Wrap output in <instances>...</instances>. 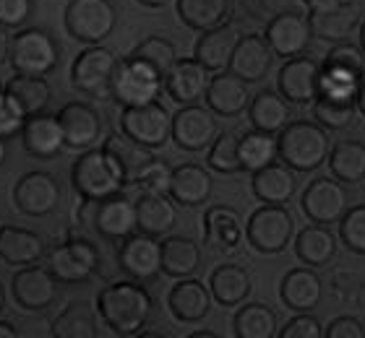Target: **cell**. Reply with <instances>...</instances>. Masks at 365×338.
Here are the masks:
<instances>
[{
    "label": "cell",
    "instance_id": "23",
    "mask_svg": "<svg viewBox=\"0 0 365 338\" xmlns=\"http://www.w3.org/2000/svg\"><path fill=\"white\" fill-rule=\"evenodd\" d=\"M58 120L63 125L66 146L68 149H91L102 138V115L86 102H68L61 107Z\"/></svg>",
    "mask_w": 365,
    "mask_h": 338
},
{
    "label": "cell",
    "instance_id": "12",
    "mask_svg": "<svg viewBox=\"0 0 365 338\" xmlns=\"http://www.w3.org/2000/svg\"><path fill=\"white\" fill-rule=\"evenodd\" d=\"M220 128H217V117L209 107L198 105H182L173 115V133L170 141H175L178 149L182 151H204L212 146Z\"/></svg>",
    "mask_w": 365,
    "mask_h": 338
},
{
    "label": "cell",
    "instance_id": "48",
    "mask_svg": "<svg viewBox=\"0 0 365 338\" xmlns=\"http://www.w3.org/2000/svg\"><path fill=\"white\" fill-rule=\"evenodd\" d=\"M339 240L350 253L365 255V206H352L339 218Z\"/></svg>",
    "mask_w": 365,
    "mask_h": 338
},
{
    "label": "cell",
    "instance_id": "15",
    "mask_svg": "<svg viewBox=\"0 0 365 338\" xmlns=\"http://www.w3.org/2000/svg\"><path fill=\"white\" fill-rule=\"evenodd\" d=\"M277 91L289 105H313L321 97V65L311 58H287L277 75Z\"/></svg>",
    "mask_w": 365,
    "mask_h": 338
},
{
    "label": "cell",
    "instance_id": "45",
    "mask_svg": "<svg viewBox=\"0 0 365 338\" xmlns=\"http://www.w3.org/2000/svg\"><path fill=\"white\" fill-rule=\"evenodd\" d=\"M355 99H336V97H324L321 94L313 102V117L321 128L327 130H342L347 128L355 117Z\"/></svg>",
    "mask_w": 365,
    "mask_h": 338
},
{
    "label": "cell",
    "instance_id": "41",
    "mask_svg": "<svg viewBox=\"0 0 365 338\" xmlns=\"http://www.w3.org/2000/svg\"><path fill=\"white\" fill-rule=\"evenodd\" d=\"M6 94L21 107L24 115H37L50 105L53 89H50V83L45 81V75L16 73V78H11V81L6 83Z\"/></svg>",
    "mask_w": 365,
    "mask_h": 338
},
{
    "label": "cell",
    "instance_id": "40",
    "mask_svg": "<svg viewBox=\"0 0 365 338\" xmlns=\"http://www.w3.org/2000/svg\"><path fill=\"white\" fill-rule=\"evenodd\" d=\"M329 169L342 185H358L365 180V143L339 141L329 151Z\"/></svg>",
    "mask_w": 365,
    "mask_h": 338
},
{
    "label": "cell",
    "instance_id": "31",
    "mask_svg": "<svg viewBox=\"0 0 365 338\" xmlns=\"http://www.w3.org/2000/svg\"><path fill=\"white\" fill-rule=\"evenodd\" d=\"M251 273L235 263L217 265L209 276V292L212 300L222 307H237L251 297Z\"/></svg>",
    "mask_w": 365,
    "mask_h": 338
},
{
    "label": "cell",
    "instance_id": "6",
    "mask_svg": "<svg viewBox=\"0 0 365 338\" xmlns=\"http://www.w3.org/2000/svg\"><path fill=\"white\" fill-rule=\"evenodd\" d=\"M63 21H66V31L76 42L99 45L113 34L118 11L113 0H68Z\"/></svg>",
    "mask_w": 365,
    "mask_h": 338
},
{
    "label": "cell",
    "instance_id": "2",
    "mask_svg": "<svg viewBox=\"0 0 365 338\" xmlns=\"http://www.w3.org/2000/svg\"><path fill=\"white\" fill-rule=\"evenodd\" d=\"M277 143H279V159L292 172L319 169L331 151L329 130L308 120H292L287 128L277 133Z\"/></svg>",
    "mask_w": 365,
    "mask_h": 338
},
{
    "label": "cell",
    "instance_id": "8",
    "mask_svg": "<svg viewBox=\"0 0 365 338\" xmlns=\"http://www.w3.org/2000/svg\"><path fill=\"white\" fill-rule=\"evenodd\" d=\"M118 55L102 45H89L76 55L71 65V83L73 89L86 97H110L113 75L118 70Z\"/></svg>",
    "mask_w": 365,
    "mask_h": 338
},
{
    "label": "cell",
    "instance_id": "51",
    "mask_svg": "<svg viewBox=\"0 0 365 338\" xmlns=\"http://www.w3.org/2000/svg\"><path fill=\"white\" fill-rule=\"evenodd\" d=\"M34 14V0H0V26L21 29Z\"/></svg>",
    "mask_w": 365,
    "mask_h": 338
},
{
    "label": "cell",
    "instance_id": "20",
    "mask_svg": "<svg viewBox=\"0 0 365 338\" xmlns=\"http://www.w3.org/2000/svg\"><path fill=\"white\" fill-rule=\"evenodd\" d=\"M274 58L269 42L261 34H240L232 58H230L227 70L232 75H237L245 83H259L269 75L274 65Z\"/></svg>",
    "mask_w": 365,
    "mask_h": 338
},
{
    "label": "cell",
    "instance_id": "28",
    "mask_svg": "<svg viewBox=\"0 0 365 338\" xmlns=\"http://www.w3.org/2000/svg\"><path fill=\"white\" fill-rule=\"evenodd\" d=\"M45 240L31 229L21 226H0V260L6 265H31L45 258Z\"/></svg>",
    "mask_w": 365,
    "mask_h": 338
},
{
    "label": "cell",
    "instance_id": "13",
    "mask_svg": "<svg viewBox=\"0 0 365 338\" xmlns=\"http://www.w3.org/2000/svg\"><path fill=\"white\" fill-rule=\"evenodd\" d=\"M11 292L16 305L26 312H45L58 300V278L50 273V268L42 265H24L11 278Z\"/></svg>",
    "mask_w": 365,
    "mask_h": 338
},
{
    "label": "cell",
    "instance_id": "34",
    "mask_svg": "<svg viewBox=\"0 0 365 338\" xmlns=\"http://www.w3.org/2000/svg\"><path fill=\"white\" fill-rule=\"evenodd\" d=\"M136 221L138 232L165 237L173 232L178 221L175 201L170 196H160V193H141V198L136 201Z\"/></svg>",
    "mask_w": 365,
    "mask_h": 338
},
{
    "label": "cell",
    "instance_id": "1",
    "mask_svg": "<svg viewBox=\"0 0 365 338\" xmlns=\"http://www.w3.org/2000/svg\"><path fill=\"white\" fill-rule=\"evenodd\" d=\"M154 302L141 281H115L97 294V312L118 336H138L152 317Z\"/></svg>",
    "mask_w": 365,
    "mask_h": 338
},
{
    "label": "cell",
    "instance_id": "3",
    "mask_svg": "<svg viewBox=\"0 0 365 338\" xmlns=\"http://www.w3.org/2000/svg\"><path fill=\"white\" fill-rule=\"evenodd\" d=\"M71 182L84 201H105L118 196L125 188V177L118 169L115 159L105 149H84V154L73 162Z\"/></svg>",
    "mask_w": 365,
    "mask_h": 338
},
{
    "label": "cell",
    "instance_id": "61",
    "mask_svg": "<svg viewBox=\"0 0 365 338\" xmlns=\"http://www.w3.org/2000/svg\"><path fill=\"white\" fill-rule=\"evenodd\" d=\"M360 47H363L365 53V21H360Z\"/></svg>",
    "mask_w": 365,
    "mask_h": 338
},
{
    "label": "cell",
    "instance_id": "29",
    "mask_svg": "<svg viewBox=\"0 0 365 338\" xmlns=\"http://www.w3.org/2000/svg\"><path fill=\"white\" fill-rule=\"evenodd\" d=\"M214 190L212 174L198 164H180L173 169V180H170V198L185 208H198L209 203Z\"/></svg>",
    "mask_w": 365,
    "mask_h": 338
},
{
    "label": "cell",
    "instance_id": "57",
    "mask_svg": "<svg viewBox=\"0 0 365 338\" xmlns=\"http://www.w3.org/2000/svg\"><path fill=\"white\" fill-rule=\"evenodd\" d=\"M141 6H146V8H165L170 3V0H138Z\"/></svg>",
    "mask_w": 365,
    "mask_h": 338
},
{
    "label": "cell",
    "instance_id": "52",
    "mask_svg": "<svg viewBox=\"0 0 365 338\" xmlns=\"http://www.w3.org/2000/svg\"><path fill=\"white\" fill-rule=\"evenodd\" d=\"M324 331H321V323L308 312H300L289 320L284 328L279 331V338H321Z\"/></svg>",
    "mask_w": 365,
    "mask_h": 338
},
{
    "label": "cell",
    "instance_id": "35",
    "mask_svg": "<svg viewBox=\"0 0 365 338\" xmlns=\"http://www.w3.org/2000/svg\"><path fill=\"white\" fill-rule=\"evenodd\" d=\"M295 255L303 265L321 268L334 260L336 237L324 224H311L295 234Z\"/></svg>",
    "mask_w": 365,
    "mask_h": 338
},
{
    "label": "cell",
    "instance_id": "59",
    "mask_svg": "<svg viewBox=\"0 0 365 338\" xmlns=\"http://www.w3.org/2000/svg\"><path fill=\"white\" fill-rule=\"evenodd\" d=\"M190 338H220L214 331H196V333H190Z\"/></svg>",
    "mask_w": 365,
    "mask_h": 338
},
{
    "label": "cell",
    "instance_id": "58",
    "mask_svg": "<svg viewBox=\"0 0 365 338\" xmlns=\"http://www.w3.org/2000/svg\"><path fill=\"white\" fill-rule=\"evenodd\" d=\"M308 8H324V6H331V3H336V0H303Z\"/></svg>",
    "mask_w": 365,
    "mask_h": 338
},
{
    "label": "cell",
    "instance_id": "16",
    "mask_svg": "<svg viewBox=\"0 0 365 338\" xmlns=\"http://www.w3.org/2000/svg\"><path fill=\"white\" fill-rule=\"evenodd\" d=\"M303 213L311 218L313 224H339L344 211L350 208L347 193H344L342 182L331 180V177H316V180L303 190Z\"/></svg>",
    "mask_w": 365,
    "mask_h": 338
},
{
    "label": "cell",
    "instance_id": "42",
    "mask_svg": "<svg viewBox=\"0 0 365 338\" xmlns=\"http://www.w3.org/2000/svg\"><path fill=\"white\" fill-rule=\"evenodd\" d=\"M232 328L237 338H274L277 336V315L264 302H248L237 307L232 317Z\"/></svg>",
    "mask_w": 365,
    "mask_h": 338
},
{
    "label": "cell",
    "instance_id": "60",
    "mask_svg": "<svg viewBox=\"0 0 365 338\" xmlns=\"http://www.w3.org/2000/svg\"><path fill=\"white\" fill-rule=\"evenodd\" d=\"M6 154H8V149H6V138H0V167L6 164Z\"/></svg>",
    "mask_w": 365,
    "mask_h": 338
},
{
    "label": "cell",
    "instance_id": "30",
    "mask_svg": "<svg viewBox=\"0 0 365 338\" xmlns=\"http://www.w3.org/2000/svg\"><path fill=\"white\" fill-rule=\"evenodd\" d=\"M251 190L253 196L261 203H274V206H284L292 201L297 190L295 174L284 162H272V164L261 167L259 172H253L251 177Z\"/></svg>",
    "mask_w": 365,
    "mask_h": 338
},
{
    "label": "cell",
    "instance_id": "10",
    "mask_svg": "<svg viewBox=\"0 0 365 338\" xmlns=\"http://www.w3.org/2000/svg\"><path fill=\"white\" fill-rule=\"evenodd\" d=\"M120 130L133 141L149 146V149H160L170 141L173 115L160 102H149V105L141 107H123Z\"/></svg>",
    "mask_w": 365,
    "mask_h": 338
},
{
    "label": "cell",
    "instance_id": "43",
    "mask_svg": "<svg viewBox=\"0 0 365 338\" xmlns=\"http://www.w3.org/2000/svg\"><path fill=\"white\" fill-rule=\"evenodd\" d=\"M55 338H97V317L89 305L73 302L55 317L53 323Z\"/></svg>",
    "mask_w": 365,
    "mask_h": 338
},
{
    "label": "cell",
    "instance_id": "46",
    "mask_svg": "<svg viewBox=\"0 0 365 338\" xmlns=\"http://www.w3.org/2000/svg\"><path fill=\"white\" fill-rule=\"evenodd\" d=\"M130 58H136V60L146 63V65L154 68V70L165 78L170 68L175 65L178 50H175V45H173L170 39H165V37H146L144 42H141V45L130 53Z\"/></svg>",
    "mask_w": 365,
    "mask_h": 338
},
{
    "label": "cell",
    "instance_id": "25",
    "mask_svg": "<svg viewBox=\"0 0 365 338\" xmlns=\"http://www.w3.org/2000/svg\"><path fill=\"white\" fill-rule=\"evenodd\" d=\"M168 307L178 323H201L212 310V292L198 278H180L168 294Z\"/></svg>",
    "mask_w": 365,
    "mask_h": 338
},
{
    "label": "cell",
    "instance_id": "44",
    "mask_svg": "<svg viewBox=\"0 0 365 338\" xmlns=\"http://www.w3.org/2000/svg\"><path fill=\"white\" fill-rule=\"evenodd\" d=\"M324 70L334 75H342V78H350V81H360L365 75V53L363 47L347 45V42H339L336 47H331L324 60Z\"/></svg>",
    "mask_w": 365,
    "mask_h": 338
},
{
    "label": "cell",
    "instance_id": "36",
    "mask_svg": "<svg viewBox=\"0 0 365 338\" xmlns=\"http://www.w3.org/2000/svg\"><path fill=\"white\" fill-rule=\"evenodd\" d=\"M180 21L193 31H206L230 21L232 3L230 0H175Z\"/></svg>",
    "mask_w": 365,
    "mask_h": 338
},
{
    "label": "cell",
    "instance_id": "14",
    "mask_svg": "<svg viewBox=\"0 0 365 338\" xmlns=\"http://www.w3.org/2000/svg\"><path fill=\"white\" fill-rule=\"evenodd\" d=\"M118 263L120 270L133 281H154L162 273V242L157 237L144 232H133L125 237L118 250Z\"/></svg>",
    "mask_w": 365,
    "mask_h": 338
},
{
    "label": "cell",
    "instance_id": "27",
    "mask_svg": "<svg viewBox=\"0 0 365 338\" xmlns=\"http://www.w3.org/2000/svg\"><path fill=\"white\" fill-rule=\"evenodd\" d=\"M321 294H324L321 278L311 265L287 270L279 284L282 302L292 312H311V310H316L321 305Z\"/></svg>",
    "mask_w": 365,
    "mask_h": 338
},
{
    "label": "cell",
    "instance_id": "7",
    "mask_svg": "<svg viewBox=\"0 0 365 338\" xmlns=\"http://www.w3.org/2000/svg\"><path fill=\"white\" fill-rule=\"evenodd\" d=\"M245 237L251 242V248L264 255H277L287 248L295 237V218L284 206L264 203L256 208L245 224Z\"/></svg>",
    "mask_w": 365,
    "mask_h": 338
},
{
    "label": "cell",
    "instance_id": "53",
    "mask_svg": "<svg viewBox=\"0 0 365 338\" xmlns=\"http://www.w3.org/2000/svg\"><path fill=\"white\" fill-rule=\"evenodd\" d=\"M324 338H365V328L358 317L344 315V317H336V320H331V323L327 325Z\"/></svg>",
    "mask_w": 365,
    "mask_h": 338
},
{
    "label": "cell",
    "instance_id": "22",
    "mask_svg": "<svg viewBox=\"0 0 365 338\" xmlns=\"http://www.w3.org/2000/svg\"><path fill=\"white\" fill-rule=\"evenodd\" d=\"M21 146L37 159H55L66 149V135L58 115H26L21 128Z\"/></svg>",
    "mask_w": 365,
    "mask_h": 338
},
{
    "label": "cell",
    "instance_id": "24",
    "mask_svg": "<svg viewBox=\"0 0 365 338\" xmlns=\"http://www.w3.org/2000/svg\"><path fill=\"white\" fill-rule=\"evenodd\" d=\"M204 99L206 107L217 117H237L251 105V91H248V83L240 81L237 75H232L230 70H220L212 75Z\"/></svg>",
    "mask_w": 365,
    "mask_h": 338
},
{
    "label": "cell",
    "instance_id": "19",
    "mask_svg": "<svg viewBox=\"0 0 365 338\" xmlns=\"http://www.w3.org/2000/svg\"><path fill=\"white\" fill-rule=\"evenodd\" d=\"M308 21H311L313 37L339 45V42H347V37L358 29L363 16H360V6L355 0H336L331 6L311 8Z\"/></svg>",
    "mask_w": 365,
    "mask_h": 338
},
{
    "label": "cell",
    "instance_id": "47",
    "mask_svg": "<svg viewBox=\"0 0 365 338\" xmlns=\"http://www.w3.org/2000/svg\"><path fill=\"white\" fill-rule=\"evenodd\" d=\"M237 141H240V135L227 130V133H217V138L212 141L209 146V167H212L214 172L220 174H235V172H243L240 169V154H237Z\"/></svg>",
    "mask_w": 365,
    "mask_h": 338
},
{
    "label": "cell",
    "instance_id": "62",
    "mask_svg": "<svg viewBox=\"0 0 365 338\" xmlns=\"http://www.w3.org/2000/svg\"><path fill=\"white\" fill-rule=\"evenodd\" d=\"M6 307V292H3V284H0V312Z\"/></svg>",
    "mask_w": 365,
    "mask_h": 338
},
{
    "label": "cell",
    "instance_id": "63",
    "mask_svg": "<svg viewBox=\"0 0 365 338\" xmlns=\"http://www.w3.org/2000/svg\"><path fill=\"white\" fill-rule=\"evenodd\" d=\"M0 91H3V86H0Z\"/></svg>",
    "mask_w": 365,
    "mask_h": 338
},
{
    "label": "cell",
    "instance_id": "56",
    "mask_svg": "<svg viewBox=\"0 0 365 338\" xmlns=\"http://www.w3.org/2000/svg\"><path fill=\"white\" fill-rule=\"evenodd\" d=\"M355 107H358V112L365 117V83L358 86V94H355Z\"/></svg>",
    "mask_w": 365,
    "mask_h": 338
},
{
    "label": "cell",
    "instance_id": "33",
    "mask_svg": "<svg viewBox=\"0 0 365 338\" xmlns=\"http://www.w3.org/2000/svg\"><path fill=\"white\" fill-rule=\"evenodd\" d=\"M102 149H105L107 154L115 159L118 169H120L123 177H125V185H133L138 174L144 172L146 167L154 162L152 149H149V146H144V143L133 141V138H128L125 133L107 135V141H105V146H102Z\"/></svg>",
    "mask_w": 365,
    "mask_h": 338
},
{
    "label": "cell",
    "instance_id": "11",
    "mask_svg": "<svg viewBox=\"0 0 365 338\" xmlns=\"http://www.w3.org/2000/svg\"><path fill=\"white\" fill-rule=\"evenodd\" d=\"M63 201V188L58 177L50 172H26L21 174L19 180H16V188H14V203L16 208L26 213V216H47V213H53Z\"/></svg>",
    "mask_w": 365,
    "mask_h": 338
},
{
    "label": "cell",
    "instance_id": "50",
    "mask_svg": "<svg viewBox=\"0 0 365 338\" xmlns=\"http://www.w3.org/2000/svg\"><path fill=\"white\" fill-rule=\"evenodd\" d=\"M24 120H26V115L21 112V107L16 105L14 99L6 94V89H3L0 91V138L8 141V138L21 135Z\"/></svg>",
    "mask_w": 365,
    "mask_h": 338
},
{
    "label": "cell",
    "instance_id": "55",
    "mask_svg": "<svg viewBox=\"0 0 365 338\" xmlns=\"http://www.w3.org/2000/svg\"><path fill=\"white\" fill-rule=\"evenodd\" d=\"M0 338H19V331L14 328V323L0 320Z\"/></svg>",
    "mask_w": 365,
    "mask_h": 338
},
{
    "label": "cell",
    "instance_id": "37",
    "mask_svg": "<svg viewBox=\"0 0 365 338\" xmlns=\"http://www.w3.org/2000/svg\"><path fill=\"white\" fill-rule=\"evenodd\" d=\"M204 237L217 250H235L243 240L237 211L227 206H212L204 213Z\"/></svg>",
    "mask_w": 365,
    "mask_h": 338
},
{
    "label": "cell",
    "instance_id": "32",
    "mask_svg": "<svg viewBox=\"0 0 365 338\" xmlns=\"http://www.w3.org/2000/svg\"><path fill=\"white\" fill-rule=\"evenodd\" d=\"M248 117H251V125L256 130L277 135L282 128H287L292 122V105L282 97L279 91L264 89L256 97H251Z\"/></svg>",
    "mask_w": 365,
    "mask_h": 338
},
{
    "label": "cell",
    "instance_id": "17",
    "mask_svg": "<svg viewBox=\"0 0 365 338\" xmlns=\"http://www.w3.org/2000/svg\"><path fill=\"white\" fill-rule=\"evenodd\" d=\"M91 206V226L105 240H125L133 232H138L136 221V203L125 198L123 193L110 196L105 201H89Z\"/></svg>",
    "mask_w": 365,
    "mask_h": 338
},
{
    "label": "cell",
    "instance_id": "38",
    "mask_svg": "<svg viewBox=\"0 0 365 338\" xmlns=\"http://www.w3.org/2000/svg\"><path fill=\"white\" fill-rule=\"evenodd\" d=\"M201 268V248L190 237H168L162 242V273L188 278Z\"/></svg>",
    "mask_w": 365,
    "mask_h": 338
},
{
    "label": "cell",
    "instance_id": "39",
    "mask_svg": "<svg viewBox=\"0 0 365 338\" xmlns=\"http://www.w3.org/2000/svg\"><path fill=\"white\" fill-rule=\"evenodd\" d=\"M237 154H240V169L243 172H259L261 167L272 164L279 159V143L277 135L264 133V130H248L237 141Z\"/></svg>",
    "mask_w": 365,
    "mask_h": 338
},
{
    "label": "cell",
    "instance_id": "21",
    "mask_svg": "<svg viewBox=\"0 0 365 338\" xmlns=\"http://www.w3.org/2000/svg\"><path fill=\"white\" fill-rule=\"evenodd\" d=\"M212 75L196 58H178L165 75V91L178 105H198L206 97Z\"/></svg>",
    "mask_w": 365,
    "mask_h": 338
},
{
    "label": "cell",
    "instance_id": "9",
    "mask_svg": "<svg viewBox=\"0 0 365 338\" xmlns=\"http://www.w3.org/2000/svg\"><path fill=\"white\" fill-rule=\"evenodd\" d=\"M99 250L89 240H68L50 250L47 268L58 284H84L97 273Z\"/></svg>",
    "mask_w": 365,
    "mask_h": 338
},
{
    "label": "cell",
    "instance_id": "18",
    "mask_svg": "<svg viewBox=\"0 0 365 338\" xmlns=\"http://www.w3.org/2000/svg\"><path fill=\"white\" fill-rule=\"evenodd\" d=\"M264 39L269 42V47H272V53L277 58H297V55H303L311 47V21H308V16L292 14V11L277 14L267 23Z\"/></svg>",
    "mask_w": 365,
    "mask_h": 338
},
{
    "label": "cell",
    "instance_id": "26",
    "mask_svg": "<svg viewBox=\"0 0 365 338\" xmlns=\"http://www.w3.org/2000/svg\"><path fill=\"white\" fill-rule=\"evenodd\" d=\"M237 39H240V31L230 21L222 23V26H214V29H206V31H201V37H198L193 58H196L209 73L227 70Z\"/></svg>",
    "mask_w": 365,
    "mask_h": 338
},
{
    "label": "cell",
    "instance_id": "4",
    "mask_svg": "<svg viewBox=\"0 0 365 338\" xmlns=\"http://www.w3.org/2000/svg\"><path fill=\"white\" fill-rule=\"evenodd\" d=\"M11 65L21 75H47L61 63V45L45 29H19L11 39Z\"/></svg>",
    "mask_w": 365,
    "mask_h": 338
},
{
    "label": "cell",
    "instance_id": "49",
    "mask_svg": "<svg viewBox=\"0 0 365 338\" xmlns=\"http://www.w3.org/2000/svg\"><path fill=\"white\" fill-rule=\"evenodd\" d=\"M170 180H173V169H170L162 159H154L152 164L138 174L133 185H136V188H141L144 193H160V196H170Z\"/></svg>",
    "mask_w": 365,
    "mask_h": 338
},
{
    "label": "cell",
    "instance_id": "5",
    "mask_svg": "<svg viewBox=\"0 0 365 338\" xmlns=\"http://www.w3.org/2000/svg\"><path fill=\"white\" fill-rule=\"evenodd\" d=\"M162 89H165V78L154 68L128 55L125 60L118 63L113 86H110V97L120 107H141L149 105V102H157Z\"/></svg>",
    "mask_w": 365,
    "mask_h": 338
},
{
    "label": "cell",
    "instance_id": "54",
    "mask_svg": "<svg viewBox=\"0 0 365 338\" xmlns=\"http://www.w3.org/2000/svg\"><path fill=\"white\" fill-rule=\"evenodd\" d=\"M11 34H8L6 26H0V65L3 63H8V58H11Z\"/></svg>",
    "mask_w": 365,
    "mask_h": 338
}]
</instances>
